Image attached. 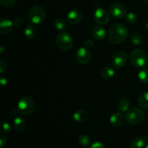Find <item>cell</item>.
<instances>
[{
    "instance_id": "cell-5",
    "label": "cell",
    "mask_w": 148,
    "mask_h": 148,
    "mask_svg": "<svg viewBox=\"0 0 148 148\" xmlns=\"http://www.w3.org/2000/svg\"><path fill=\"white\" fill-rule=\"evenodd\" d=\"M56 44L60 50L68 51L73 46V40L70 35L66 32H62L56 37Z\"/></svg>"
},
{
    "instance_id": "cell-15",
    "label": "cell",
    "mask_w": 148,
    "mask_h": 148,
    "mask_svg": "<svg viewBox=\"0 0 148 148\" xmlns=\"http://www.w3.org/2000/svg\"><path fill=\"white\" fill-rule=\"evenodd\" d=\"M89 113L85 110H79L73 114V119L78 123H85L89 119Z\"/></svg>"
},
{
    "instance_id": "cell-4",
    "label": "cell",
    "mask_w": 148,
    "mask_h": 148,
    "mask_svg": "<svg viewBox=\"0 0 148 148\" xmlns=\"http://www.w3.org/2000/svg\"><path fill=\"white\" fill-rule=\"evenodd\" d=\"M145 119V113L142 109L133 108L129 109L125 114V120L131 125H137Z\"/></svg>"
},
{
    "instance_id": "cell-2",
    "label": "cell",
    "mask_w": 148,
    "mask_h": 148,
    "mask_svg": "<svg viewBox=\"0 0 148 148\" xmlns=\"http://www.w3.org/2000/svg\"><path fill=\"white\" fill-rule=\"evenodd\" d=\"M45 17H46V11L42 6H33L29 10L28 20L32 24H40L45 20Z\"/></svg>"
},
{
    "instance_id": "cell-7",
    "label": "cell",
    "mask_w": 148,
    "mask_h": 148,
    "mask_svg": "<svg viewBox=\"0 0 148 148\" xmlns=\"http://www.w3.org/2000/svg\"><path fill=\"white\" fill-rule=\"evenodd\" d=\"M127 59H128L127 53L124 51H119L116 52L113 56L112 59H111V64L114 68L120 69L126 64V63L127 62Z\"/></svg>"
},
{
    "instance_id": "cell-35",
    "label": "cell",
    "mask_w": 148,
    "mask_h": 148,
    "mask_svg": "<svg viewBox=\"0 0 148 148\" xmlns=\"http://www.w3.org/2000/svg\"><path fill=\"white\" fill-rule=\"evenodd\" d=\"M146 28H147V31H148V23H147V24H146Z\"/></svg>"
},
{
    "instance_id": "cell-11",
    "label": "cell",
    "mask_w": 148,
    "mask_h": 148,
    "mask_svg": "<svg viewBox=\"0 0 148 148\" xmlns=\"http://www.w3.org/2000/svg\"><path fill=\"white\" fill-rule=\"evenodd\" d=\"M67 20L71 24H79L82 20V12L79 10H76V9L70 10L67 14Z\"/></svg>"
},
{
    "instance_id": "cell-31",
    "label": "cell",
    "mask_w": 148,
    "mask_h": 148,
    "mask_svg": "<svg viewBox=\"0 0 148 148\" xmlns=\"http://www.w3.org/2000/svg\"><path fill=\"white\" fill-rule=\"evenodd\" d=\"M93 44H94L93 40L90 38H88L85 41V47H87L88 49H90L91 47H92V46H93Z\"/></svg>"
},
{
    "instance_id": "cell-13",
    "label": "cell",
    "mask_w": 148,
    "mask_h": 148,
    "mask_svg": "<svg viewBox=\"0 0 148 148\" xmlns=\"http://www.w3.org/2000/svg\"><path fill=\"white\" fill-rule=\"evenodd\" d=\"M125 116L121 112H116L110 117V124L114 127H119L124 123Z\"/></svg>"
},
{
    "instance_id": "cell-17",
    "label": "cell",
    "mask_w": 148,
    "mask_h": 148,
    "mask_svg": "<svg viewBox=\"0 0 148 148\" xmlns=\"http://www.w3.org/2000/svg\"><path fill=\"white\" fill-rule=\"evenodd\" d=\"M145 139L143 137H136L130 142L131 148H143L145 145Z\"/></svg>"
},
{
    "instance_id": "cell-18",
    "label": "cell",
    "mask_w": 148,
    "mask_h": 148,
    "mask_svg": "<svg viewBox=\"0 0 148 148\" xmlns=\"http://www.w3.org/2000/svg\"><path fill=\"white\" fill-rule=\"evenodd\" d=\"M115 74V71L112 67L110 66H106L101 70V76L104 79H109L113 77Z\"/></svg>"
},
{
    "instance_id": "cell-37",
    "label": "cell",
    "mask_w": 148,
    "mask_h": 148,
    "mask_svg": "<svg viewBox=\"0 0 148 148\" xmlns=\"http://www.w3.org/2000/svg\"><path fill=\"white\" fill-rule=\"evenodd\" d=\"M145 148H148V144L147 145H146V147H145Z\"/></svg>"
},
{
    "instance_id": "cell-6",
    "label": "cell",
    "mask_w": 148,
    "mask_h": 148,
    "mask_svg": "<svg viewBox=\"0 0 148 148\" xmlns=\"http://www.w3.org/2000/svg\"><path fill=\"white\" fill-rule=\"evenodd\" d=\"M130 62L134 67L142 68L147 64V56L144 51L134 49L130 54Z\"/></svg>"
},
{
    "instance_id": "cell-19",
    "label": "cell",
    "mask_w": 148,
    "mask_h": 148,
    "mask_svg": "<svg viewBox=\"0 0 148 148\" xmlns=\"http://www.w3.org/2000/svg\"><path fill=\"white\" fill-rule=\"evenodd\" d=\"M138 104L141 108L148 109V92H144L138 98Z\"/></svg>"
},
{
    "instance_id": "cell-36",
    "label": "cell",
    "mask_w": 148,
    "mask_h": 148,
    "mask_svg": "<svg viewBox=\"0 0 148 148\" xmlns=\"http://www.w3.org/2000/svg\"><path fill=\"white\" fill-rule=\"evenodd\" d=\"M143 1H145V2L146 3H148V0H143Z\"/></svg>"
},
{
    "instance_id": "cell-28",
    "label": "cell",
    "mask_w": 148,
    "mask_h": 148,
    "mask_svg": "<svg viewBox=\"0 0 148 148\" xmlns=\"http://www.w3.org/2000/svg\"><path fill=\"white\" fill-rule=\"evenodd\" d=\"M17 0H0V4L5 7H12L16 3Z\"/></svg>"
},
{
    "instance_id": "cell-22",
    "label": "cell",
    "mask_w": 148,
    "mask_h": 148,
    "mask_svg": "<svg viewBox=\"0 0 148 148\" xmlns=\"http://www.w3.org/2000/svg\"><path fill=\"white\" fill-rule=\"evenodd\" d=\"M25 34L29 39L33 38L36 36V29L33 25H29L25 29Z\"/></svg>"
},
{
    "instance_id": "cell-34",
    "label": "cell",
    "mask_w": 148,
    "mask_h": 148,
    "mask_svg": "<svg viewBox=\"0 0 148 148\" xmlns=\"http://www.w3.org/2000/svg\"><path fill=\"white\" fill-rule=\"evenodd\" d=\"M0 84H1V87H4L7 85V79L4 77H1V79H0Z\"/></svg>"
},
{
    "instance_id": "cell-21",
    "label": "cell",
    "mask_w": 148,
    "mask_h": 148,
    "mask_svg": "<svg viewBox=\"0 0 148 148\" xmlns=\"http://www.w3.org/2000/svg\"><path fill=\"white\" fill-rule=\"evenodd\" d=\"M138 78L143 83L148 84V69L143 68L138 72Z\"/></svg>"
},
{
    "instance_id": "cell-9",
    "label": "cell",
    "mask_w": 148,
    "mask_h": 148,
    "mask_svg": "<svg viewBox=\"0 0 148 148\" xmlns=\"http://www.w3.org/2000/svg\"><path fill=\"white\" fill-rule=\"evenodd\" d=\"M90 51L87 47H82L78 49L76 54L77 62L81 64H86L90 60Z\"/></svg>"
},
{
    "instance_id": "cell-16",
    "label": "cell",
    "mask_w": 148,
    "mask_h": 148,
    "mask_svg": "<svg viewBox=\"0 0 148 148\" xmlns=\"http://www.w3.org/2000/svg\"><path fill=\"white\" fill-rule=\"evenodd\" d=\"M13 126L16 131L22 132L25 130L26 123L24 119L21 116H16L13 121Z\"/></svg>"
},
{
    "instance_id": "cell-3",
    "label": "cell",
    "mask_w": 148,
    "mask_h": 148,
    "mask_svg": "<svg viewBox=\"0 0 148 148\" xmlns=\"http://www.w3.org/2000/svg\"><path fill=\"white\" fill-rule=\"evenodd\" d=\"M17 109L20 114L23 116H30L35 110V103L29 96H24L19 101Z\"/></svg>"
},
{
    "instance_id": "cell-32",
    "label": "cell",
    "mask_w": 148,
    "mask_h": 148,
    "mask_svg": "<svg viewBox=\"0 0 148 148\" xmlns=\"http://www.w3.org/2000/svg\"><path fill=\"white\" fill-rule=\"evenodd\" d=\"M90 148H106L104 145L100 142H95L91 145Z\"/></svg>"
},
{
    "instance_id": "cell-25",
    "label": "cell",
    "mask_w": 148,
    "mask_h": 148,
    "mask_svg": "<svg viewBox=\"0 0 148 148\" xmlns=\"http://www.w3.org/2000/svg\"><path fill=\"white\" fill-rule=\"evenodd\" d=\"M54 25L57 30H62V31H64L67 28V24L63 19H57L55 20Z\"/></svg>"
},
{
    "instance_id": "cell-8",
    "label": "cell",
    "mask_w": 148,
    "mask_h": 148,
    "mask_svg": "<svg viewBox=\"0 0 148 148\" xmlns=\"http://www.w3.org/2000/svg\"><path fill=\"white\" fill-rule=\"evenodd\" d=\"M110 13L111 16L116 19H121L127 14V9L123 4L116 3L110 7Z\"/></svg>"
},
{
    "instance_id": "cell-10",
    "label": "cell",
    "mask_w": 148,
    "mask_h": 148,
    "mask_svg": "<svg viewBox=\"0 0 148 148\" xmlns=\"http://www.w3.org/2000/svg\"><path fill=\"white\" fill-rule=\"evenodd\" d=\"M109 14L103 9H98L94 13V20L100 25H106L109 21Z\"/></svg>"
},
{
    "instance_id": "cell-12",
    "label": "cell",
    "mask_w": 148,
    "mask_h": 148,
    "mask_svg": "<svg viewBox=\"0 0 148 148\" xmlns=\"http://www.w3.org/2000/svg\"><path fill=\"white\" fill-rule=\"evenodd\" d=\"M14 24L13 22L5 18H1L0 20V33L1 35H7L12 30Z\"/></svg>"
},
{
    "instance_id": "cell-1",
    "label": "cell",
    "mask_w": 148,
    "mask_h": 148,
    "mask_svg": "<svg viewBox=\"0 0 148 148\" xmlns=\"http://www.w3.org/2000/svg\"><path fill=\"white\" fill-rule=\"evenodd\" d=\"M129 34V30L124 25L121 23L114 24L110 27L108 33V38L112 44H119L127 39Z\"/></svg>"
},
{
    "instance_id": "cell-26",
    "label": "cell",
    "mask_w": 148,
    "mask_h": 148,
    "mask_svg": "<svg viewBox=\"0 0 148 148\" xmlns=\"http://www.w3.org/2000/svg\"><path fill=\"white\" fill-rule=\"evenodd\" d=\"M125 20L127 23H129V24H134V23L137 22V17L134 13L129 12L126 14Z\"/></svg>"
},
{
    "instance_id": "cell-30",
    "label": "cell",
    "mask_w": 148,
    "mask_h": 148,
    "mask_svg": "<svg viewBox=\"0 0 148 148\" xmlns=\"http://www.w3.org/2000/svg\"><path fill=\"white\" fill-rule=\"evenodd\" d=\"M13 24H14V27H20L23 24V20L20 17H17L13 21Z\"/></svg>"
},
{
    "instance_id": "cell-27",
    "label": "cell",
    "mask_w": 148,
    "mask_h": 148,
    "mask_svg": "<svg viewBox=\"0 0 148 148\" xmlns=\"http://www.w3.org/2000/svg\"><path fill=\"white\" fill-rule=\"evenodd\" d=\"M10 126L6 121H2L1 122V131L3 134H7L10 132Z\"/></svg>"
},
{
    "instance_id": "cell-23",
    "label": "cell",
    "mask_w": 148,
    "mask_h": 148,
    "mask_svg": "<svg viewBox=\"0 0 148 148\" xmlns=\"http://www.w3.org/2000/svg\"><path fill=\"white\" fill-rule=\"evenodd\" d=\"M131 41L135 46H139L143 42V37L139 33H134L131 36Z\"/></svg>"
},
{
    "instance_id": "cell-14",
    "label": "cell",
    "mask_w": 148,
    "mask_h": 148,
    "mask_svg": "<svg viewBox=\"0 0 148 148\" xmlns=\"http://www.w3.org/2000/svg\"><path fill=\"white\" fill-rule=\"evenodd\" d=\"M91 33L92 37L98 40H103L106 37V31L101 26H95L92 29Z\"/></svg>"
},
{
    "instance_id": "cell-24",
    "label": "cell",
    "mask_w": 148,
    "mask_h": 148,
    "mask_svg": "<svg viewBox=\"0 0 148 148\" xmlns=\"http://www.w3.org/2000/svg\"><path fill=\"white\" fill-rule=\"evenodd\" d=\"M118 108L121 112H126L128 111L129 108H130V103L127 99L122 98L120 100L119 103Z\"/></svg>"
},
{
    "instance_id": "cell-20",
    "label": "cell",
    "mask_w": 148,
    "mask_h": 148,
    "mask_svg": "<svg viewBox=\"0 0 148 148\" xmlns=\"http://www.w3.org/2000/svg\"><path fill=\"white\" fill-rule=\"evenodd\" d=\"M78 142H79V144L82 147H88L91 145L90 137L87 134H82L79 136Z\"/></svg>"
},
{
    "instance_id": "cell-33",
    "label": "cell",
    "mask_w": 148,
    "mask_h": 148,
    "mask_svg": "<svg viewBox=\"0 0 148 148\" xmlns=\"http://www.w3.org/2000/svg\"><path fill=\"white\" fill-rule=\"evenodd\" d=\"M6 144H7V137L1 134L0 136V147H4Z\"/></svg>"
},
{
    "instance_id": "cell-29",
    "label": "cell",
    "mask_w": 148,
    "mask_h": 148,
    "mask_svg": "<svg viewBox=\"0 0 148 148\" xmlns=\"http://www.w3.org/2000/svg\"><path fill=\"white\" fill-rule=\"evenodd\" d=\"M7 68V62L4 60H3V59H1V60H0V72H1V75H3V74L6 72Z\"/></svg>"
}]
</instances>
